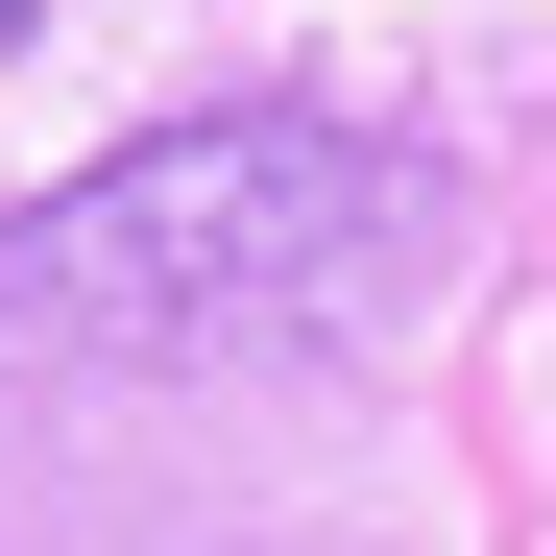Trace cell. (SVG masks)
<instances>
[{
    "instance_id": "1",
    "label": "cell",
    "mask_w": 556,
    "mask_h": 556,
    "mask_svg": "<svg viewBox=\"0 0 556 556\" xmlns=\"http://www.w3.org/2000/svg\"><path fill=\"white\" fill-rule=\"evenodd\" d=\"M412 218H435V169L315 122V98L146 122L73 194L0 218V363H242V339H315V315H363L412 266Z\"/></svg>"
},
{
    "instance_id": "2",
    "label": "cell",
    "mask_w": 556,
    "mask_h": 556,
    "mask_svg": "<svg viewBox=\"0 0 556 556\" xmlns=\"http://www.w3.org/2000/svg\"><path fill=\"white\" fill-rule=\"evenodd\" d=\"M25 25H49V0H0V49H25Z\"/></svg>"
}]
</instances>
